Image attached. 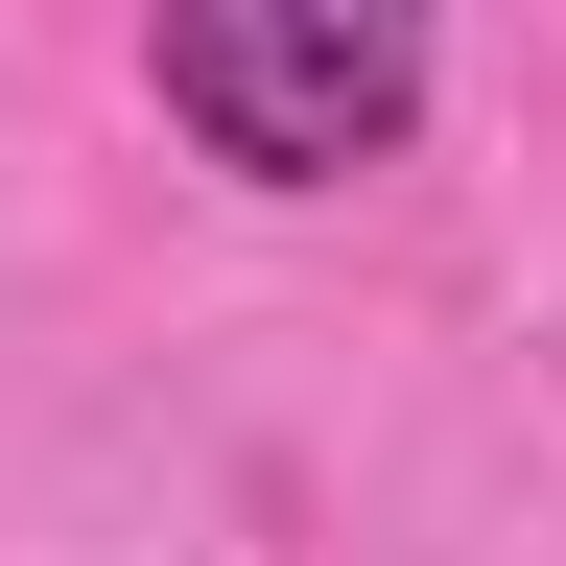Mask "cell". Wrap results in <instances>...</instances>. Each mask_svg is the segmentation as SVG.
<instances>
[{
    "mask_svg": "<svg viewBox=\"0 0 566 566\" xmlns=\"http://www.w3.org/2000/svg\"><path fill=\"white\" fill-rule=\"evenodd\" d=\"M142 71L237 189H354L424 118V0H142Z\"/></svg>",
    "mask_w": 566,
    "mask_h": 566,
    "instance_id": "6da1fadb",
    "label": "cell"
}]
</instances>
